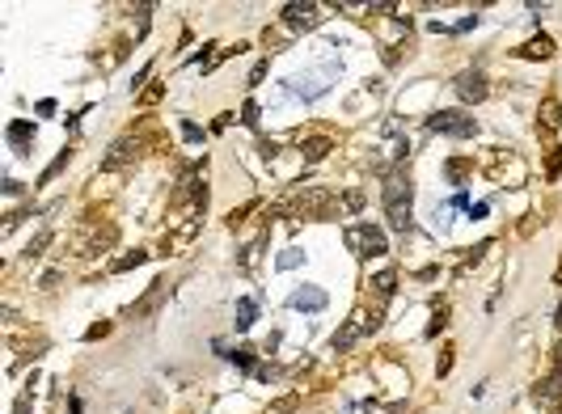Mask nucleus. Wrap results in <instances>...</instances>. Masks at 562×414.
I'll use <instances>...</instances> for the list:
<instances>
[{"label":"nucleus","mask_w":562,"mask_h":414,"mask_svg":"<svg viewBox=\"0 0 562 414\" xmlns=\"http://www.w3.org/2000/svg\"><path fill=\"white\" fill-rule=\"evenodd\" d=\"M533 398L537 402H558L562 398V368L554 377H546V381H537V389H533Z\"/></svg>","instance_id":"2eb2a0df"},{"label":"nucleus","mask_w":562,"mask_h":414,"mask_svg":"<svg viewBox=\"0 0 562 414\" xmlns=\"http://www.w3.org/2000/svg\"><path fill=\"white\" fill-rule=\"evenodd\" d=\"M13 414H30V394H25V398H17V402H13Z\"/></svg>","instance_id":"c756f323"},{"label":"nucleus","mask_w":562,"mask_h":414,"mask_svg":"<svg viewBox=\"0 0 562 414\" xmlns=\"http://www.w3.org/2000/svg\"><path fill=\"white\" fill-rule=\"evenodd\" d=\"M165 292H169V288H165V284L157 279V284H152V288L144 292V300H140V305H131V317H148V313H152V309H157V305L165 300Z\"/></svg>","instance_id":"1a4fd4ad"},{"label":"nucleus","mask_w":562,"mask_h":414,"mask_svg":"<svg viewBox=\"0 0 562 414\" xmlns=\"http://www.w3.org/2000/svg\"><path fill=\"white\" fill-rule=\"evenodd\" d=\"M360 334H364V322H360V317H351V322L343 326V334H334V351H347Z\"/></svg>","instance_id":"dca6fc26"},{"label":"nucleus","mask_w":562,"mask_h":414,"mask_svg":"<svg viewBox=\"0 0 562 414\" xmlns=\"http://www.w3.org/2000/svg\"><path fill=\"white\" fill-rule=\"evenodd\" d=\"M427 127H432V131H444V135H457V140H465V135L478 131V123H474L465 110H436V114L427 118Z\"/></svg>","instance_id":"20e7f679"},{"label":"nucleus","mask_w":562,"mask_h":414,"mask_svg":"<svg viewBox=\"0 0 562 414\" xmlns=\"http://www.w3.org/2000/svg\"><path fill=\"white\" fill-rule=\"evenodd\" d=\"M300 258H305L300 250H283V254H279V271H292V267H296Z\"/></svg>","instance_id":"b1692460"},{"label":"nucleus","mask_w":562,"mask_h":414,"mask_svg":"<svg viewBox=\"0 0 562 414\" xmlns=\"http://www.w3.org/2000/svg\"><path fill=\"white\" fill-rule=\"evenodd\" d=\"M465 169H470V161H448V165H444V173H448L453 182H461V173H465Z\"/></svg>","instance_id":"393cba45"},{"label":"nucleus","mask_w":562,"mask_h":414,"mask_svg":"<svg viewBox=\"0 0 562 414\" xmlns=\"http://www.w3.org/2000/svg\"><path fill=\"white\" fill-rule=\"evenodd\" d=\"M47 245H51V233H38V237L25 245V258H42V250H47Z\"/></svg>","instance_id":"aec40b11"},{"label":"nucleus","mask_w":562,"mask_h":414,"mask_svg":"<svg viewBox=\"0 0 562 414\" xmlns=\"http://www.w3.org/2000/svg\"><path fill=\"white\" fill-rule=\"evenodd\" d=\"M368 288H372V292H377V300L385 305V300L393 296V288H398V271H393V267H385L381 275H372V284H368Z\"/></svg>","instance_id":"ddd939ff"},{"label":"nucleus","mask_w":562,"mask_h":414,"mask_svg":"<svg viewBox=\"0 0 562 414\" xmlns=\"http://www.w3.org/2000/svg\"><path fill=\"white\" fill-rule=\"evenodd\" d=\"M381 203H385V216L398 233H410V203H415V186L406 173H393L385 186H381Z\"/></svg>","instance_id":"f257e3e1"},{"label":"nucleus","mask_w":562,"mask_h":414,"mask_svg":"<svg viewBox=\"0 0 562 414\" xmlns=\"http://www.w3.org/2000/svg\"><path fill=\"white\" fill-rule=\"evenodd\" d=\"M343 203H347L351 212H360V207H364V190H347V195H343Z\"/></svg>","instance_id":"a878e982"},{"label":"nucleus","mask_w":562,"mask_h":414,"mask_svg":"<svg viewBox=\"0 0 562 414\" xmlns=\"http://www.w3.org/2000/svg\"><path fill=\"white\" fill-rule=\"evenodd\" d=\"M144 262H148V254H144V250H135V254H123V258H114V262H110V271H114V275H123V271H131V267H144Z\"/></svg>","instance_id":"a211bd4d"},{"label":"nucleus","mask_w":562,"mask_h":414,"mask_svg":"<svg viewBox=\"0 0 562 414\" xmlns=\"http://www.w3.org/2000/svg\"><path fill=\"white\" fill-rule=\"evenodd\" d=\"M254 317H258V305H254L250 296H245V300H237V322H233V326H237V330H250V326H254Z\"/></svg>","instance_id":"f3484780"},{"label":"nucleus","mask_w":562,"mask_h":414,"mask_svg":"<svg viewBox=\"0 0 562 414\" xmlns=\"http://www.w3.org/2000/svg\"><path fill=\"white\" fill-rule=\"evenodd\" d=\"M241 123H245V127H258V102H245V106H241Z\"/></svg>","instance_id":"5701e85b"},{"label":"nucleus","mask_w":562,"mask_h":414,"mask_svg":"<svg viewBox=\"0 0 562 414\" xmlns=\"http://www.w3.org/2000/svg\"><path fill=\"white\" fill-rule=\"evenodd\" d=\"M453 89H457V97H461V102H470V106L491 97V85H487V72H482V68H465V72L457 76V85H453Z\"/></svg>","instance_id":"39448f33"},{"label":"nucleus","mask_w":562,"mask_h":414,"mask_svg":"<svg viewBox=\"0 0 562 414\" xmlns=\"http://www.w3.org/2000/svg\"><path fill=\"white\" fill-rule=\"evenodd\" d=\"M537 131H542V135H554V131H558V102H554V97L542 102V110H537Z\"/></svg>","instance_id":"f8f14e48"},{"label":"nucleus","mask_w":562,"mask_h":414,"mask_svg":"<svg viewBox=\"0 0 562 414\" xmlns=\"http://www.w3.org/2000/svg\"><path fill=\"white\" fill-rule=\"evenodd\" d=\"M283 25L288 30H317L322 25V8L317 4H283Z\"/></svg>","instance_id":"423d86ee"},{"label":"nucleus","mask_w":562,"mask_h":414,"mask_svg":"<svg viewBox=\"0 0 562 414\" xmlns=\"http://www.w3.org/2000/svg\"><path fill=\"white\" fill-rule=\"evenodd\" d=\"M558 173H562V148H550V157H546V178L554 182Z\"/></svg>","instance_id":"412c9836"},{"label":"nucleus","mask_w":562,"mask_h":414,"mask_svg":"<svg viewBox=\"0 0 562 414\" xmlns=\"http://www.w3.org/2000/svg\"><path fill=\"white\" fill-rule=\"evenodd\" d=\"M30 135H34V123L30 118H17V123H8V144L25 157V144H30Z\"/></svg>","instance_id":"4468645a"},{"label":"nucleus","mask_w":562,"mask_h":414,"mask_svg":"<svg viewBox=\"0 0 562 414\" xmlns=\"http://www.w3.org/2000/svg\"><path fill=\"white\" fill-rule=\"evenodd\" d=\"M182 135H186V140H203V127H195V123H182Z\"/></svg>","instance_id":"cd10ccee"},{"label":"nucleus","mask_w":562,"mask_h":414,"mask_svg":"<svg viewBox=\"0 0 562 414\" xmlns=\"http://www.w3.org/2000/svg\"><path fill=\"white\" fill-rule=\"evenodd\" d=\"M292 309L317 313V309H326V292H322V288H300V292H292Z\"/></svg>","instance_id":"9d476101"},{"label":"nucleus","mask_w":562,"mask_h":414,"mask_svg":"<svg viewBox=\"0 0 562 414\" xmlns=\"http://www.w3.org/2000/svg\"><path fill=\"white\" fill-rule=\"evenodd\" d=\"M558 414H562V410H558Z\"/></svg>","instance_id":"473e14b6"},{"label":"nucleus","mask_w":562,"mask_h":414,"mask_svg":"<svg viewBox=\"0 0 562 414\" xmlns=\"http://www.w3.org/2000/svg\"><path fill=\"white\" fill-rule=\"evenodd\" d=\"M554 360H562V339L554 343Z\"/></svg>","instance_id":"2f4dec72"},{"label":"nucleus","mask_w":562,"mask_h":414,"mask_svg":"<svg viewBox=\"0 0 562 414\" xmlns=\"http://www.w3.org/2000/svg\"><path fill=\"white\" fill-rule=\"evenodd\" d=\"M68 161H72V152H68V148H63V152H59V157H55V161H51V165H47V169H42V182H51V178H55V173H59V169H63V165H68Z\"/></svg>","instance_id":"6ab92c4d"},{"label":"nucleus","mask_w":562,"mask_h":414,"mask_svg":"<svg viewBox=\"0 0 562 414\" xmlns=\"http://www.w3.org/2000/svg\"><path fill=\"white\" fill-rule=\"evenodd\" d=\"M110 334V322H102V326H89V334L85 339H106Z\"/></svg>","instance_id":"c85d7f7f"},{"label":"nucleus","mask_w":562,"mask_h":414,"mask_svg":"<svg viewBox=\"0 0 562 414\" xmlns=\"http://www.w3.org/2000/svg\"><path fill=\"white\" fill-rule=\"evenodd\" d=\"M330 148H334V140H330V135H309V140H300V157H305L309 165H313V161H322Z\"/></svg>","instance_id":"6e6552de"},{"label":"nucleus","mask_w":562,"mask_h":414,"mask_svg":"<svg viewBox=\"0 0 562 414\" xmlns=\"http://www.w3.org/2000/svg\"><path fill=\"white\" fill-rule=\"evenodd\" d=\"M161 93H165V89H161V85H152V89H144V97H140V102H157Z\"/></svg>","instance_id":"7c9ffc66"},{"label":"nucleus","mask_w":562,"mask_h":414,"mask_svg":"<svg viewBox=\"0 0 562 414\" xmlns=\"http://www.w3.org/2000/svg\"><path fill=\"white\" fill-rule=\"evenodd\" d=\"M228 360H233L237 368H250V364H254V347H237V351H233Z\"/></svg>","instance_id":"4be33fe9"},{"label":"nucleus","mask_w":562,"mask_h":414,"mask_svg":"<svg viewBox=\"0 0 562 414\" xmlns=\"http://www.w3.org/2000/svg\"><path fill=\"white\" fill-rule=\"evenodd\" d=\"M444 317H448V309H440V313H436V317H432V326H427V334H440V330H444V326H448V322H444Z\"/></svg>","instance_id":"bb28decb"},{"label":"nucleus","mask_w":562,"mask_h":414,"mask_svg":"<svg viewBox=\"0 0 562 414\" xmlns=\"http://www.w3.org/2000/svg\"><path fill=\"white\" fill-rule=\"evenodd\" d=\"M520 55H525V59H550V55H554V38H550V34L529 38V42L520 47Z\"/></svg>","instance_id":"9b49d317"},{"label":"nucleus","mask_w":562,"mask_h":414,"mask_svg":"<svg viewBox=\"0 0 562 414\" xmlns=\"http://www.w3.org/2000/svg\"><path fill=\"white\" fill-rule=\"evenodd\" d=\"M288 212H292L296 220H330V212H334V195L322 190V186H305V190L288 203Z\"/></svg>","instance_id":"f03ea898"},{"label":"nucleus","mask_w":562,"mask_h":414,"mask_svg":"<svg viewBox=\"0 0 562 414\" xmlns=\"http://www.w3.org/2000/svg\"><path fill=\"white\" fill-rule=\"evenodd\" d=\"M140 140L135 135H123V140H114V148L106 152V161H102V169H118V165H127V161H135L140 157Z\"/></svg>","instance_id":"0eeeda50"},{"label":"nucleus","mask_w":562,"mask_h":414,"mask_svg":"<svg viewBox=\"0 0 562 414\" xmlns=\"http://www.w3.org/2000/svg\"><path fill=\"white\" fill-rule=\"evenodd\" d=\"M347 250L360 254V258H381V254H389V241L377 224H351L347 229Z\"/></svg>","instance_id":"7ed1b4c3"}]
</instances>
